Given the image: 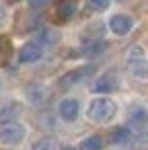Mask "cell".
<instances>
[{
	"instance_id": "6da1fadb",
	"label": "cell",
	"mask_w": 148,
	"mask_h": 150,
	"mask_svg": "<svg viewBox=\"0 0 148 150\" xmlns=\"http://www.w3.org/2000/svg\"><path fill=\"white\" fill-rule=\"evenodd\" d=\"M86 115H89V119L95 121V123H107V121H111V119L117 115V105H115V101L109 99V97H97V99L91 101Z\"/></svg>"
},
{
	"instance_id": "7a4b0ae2",
	"label": "cell",
	"mask_w": 148,
	"mask_h": 150,
	"mask_svg": "<svg viewBox=\"0 0 148 150\" xmlns=\"http://www.w3.org/2000/svg\"><path fill=\"white\" fill-rule=\"evenodd\" d=\"M125 66L127 70L132 72V76L136 78H146V72H148V66H146V52L142 45H132L127 56H125Z\"/></svg>"
},
{
	"instance_id": "3957f363",
	"label": "cell",
	"mask_w": 148,
	"mask_h": 150,
	"mask_svg": "<svg viewBox=\"0 0 148 150\" xmlns=\"http://www.w3.org/2000/svg\"><path fill=\"white\" fill-rule=\"evenodd\" d=\"M95 64H84V66H78V68H74V70H68L66 74H62L60 76V80H58V86L62 88V91H68V88H72V86H76L78 82H82V80H86L91 74H95Z\"/></svg>"
},
{
	"instance_id": "277c9868",
	"label": "cell",
	"mask_w": 148,
	"mask_h": 150,
	"mask_svg": "<svg viewBox=\"0 0 148 150\" xmlns=\"http://www.w3.org/2000/svg\"><path fill=\"white\" fill-rule=\"evenodd\" d=\"M25 125L19 123V121H13V123H0V142L6 144V146H15L19 142H23L25 138Z\"/></svg>"
},
{
	"instance_id": "5b68a950",
	"label": "cell",
	"mask_w": 148,
	"mask_h": 150,
	"mask_svg": "<svg viewBox=\"0 0 148 150\" xmlns=\"http://www.w3.org/2000/svg\"><path fill=\"white\" fill-rule=\"evenodd\" d=\"M78 11V0H56V8H54V21L58 25H64L72 21V17Z\"/></svg>"
},
{
	"instance_id": "8992f818",
	"label": "cell",
	"mask_w": 148,
	"mask_h": 150,
	"mask_svg": "<svg viewBox=\"0 0 148 150\" xmlns=\"http://www.w3.org/2000/svg\"><path fill=\"white\" fill-rule=\"evenodd\" d=\"M109 29L115 33V35H119V37H123V35H127L132 29H134V19L130 17V15H113L111 19H109Z\"/></svg>"
},
{
	"instance_id": "52a82bcc",
	"label": "cell",
	"mask_w": 148,
	"mask_h": 150,
	"mask_svg": "<svg viewBox=\"0 0 148 150\" xmlns=\"http://www.w3.org/2000/svg\"><path fill=\"white\" fill-rule=\"evenodd\" d=\"M41 56H43V47L37 41H27L19 52V62L21 64H33V62H39Z\"/></svg>"
},
{
	"instance_id": "ba28073f",
	"label": "cell",
	"mask_w": 148,
	"mask_h": 150,
	"mask_svg": "<svg viewBox=\"0 0 148 150\" xmlns=\"http://www.w3.org/2000/svg\"><path fill=\"white\" fill-rule=\"evenodd\" d=\"M58 113H60V117H62L64 121H76V119H78V113H80V103H78V99H72V97L62 99L60 105H58Z\"/></svg>"
},
{
	"instance_id": "9c48e42d",
	"label": "cell",
	"mask_w": 148,
	"mask_h": 150,
	"mask_svg": "<svg viewBox=\"0 0 148 150\" xmlns=\"http://www.w3.org/2000/svg\"><path fill=\"white\" fill-rule=\"evenodd\" d=\"M119 88V78H117V74L115 72H105L103 76H99L97 80H95V84H93V91L95 93H113V91H117Z\"/></svg>"
},
{
	"instance_id": "30bf717a",
	"label": "cell",
	"mask_w": 148,
	"mask_h": 150,
	"mask_svg": "<svg viewBox=\"0 0 148 150\" xmlns=\"http://www.w3.org/2000/svg\"><path fill=\"white\" fill-rule=\"evenodd\" d=\"M21 115H23V103H19V101H8L0 107V123L19 121Z\"/></svg>"
},
{
	"instance_id": "8fae6325",
	"label": "cell",
	"mask_w": 148,
	"mask_h": 150,
	"mask_svg": "<svg viewBox=\"0 0 148 150\" xmlns=\"http://www.w3.org/2000/svg\"><path fill=\"white\" fill-rule=\"evenodd\" d=\"M25 95H27V99H29L33 105H43V103L47 101V97H50V91H47V86H43V84H29V86L25 88Z\"/></svg>"
},
{
	"instance_id": "7c38bea8",
	"label": "cell",
	"mask_w": 148,
	"mask_h": 150,
	"mask_svg": "<svg viewBox=\"0 0 148 150\" xmlns=\"http://www.w3.org/2000/svg\"><path fill=\"white\" fill-rule=\"evenodd\" d=\"M109 140H111V144H115V146H125V144L134 142V129H130L127 125L113 127V129H111Z\"/></svg>"
},
{
	"instance_id": "4fadbf2b",
	"label": "cell",
	"mask_w": 148,
	"mask_h": 150,
	"mask_svg": "<svg viewBox=\"0 0 148 150\" xmlns=\"http://www.w3.org/2000/svg\"><path fill=\"white\" fill-rule=\"evenodd\" d=\"M13 56V41L6 35H0V68L6 66Z\"/></svg>"
},
{
	"instance_id": "5bb4252c",
	"label": "cell",
	"mask_w": 148,
	"mask_h": 150,
	"mask_svg": "<svg viewBox=\"0 0 148 150\" xmlns=\"http://www.w3.org/2000/svg\"><path fill=\"white\" fill-rule=\"evenodd\" d=\"M144 123H146V109L144 107H132V111H130V129L132 127H136L138 129V125H140V129H144Z\"/></svg>"
},
{
	"instance_id": "9a60e30c",
	"label": "cell",
	"mask_w": 148,
	"mask_h": 150,
	"mask_svg": "<svg viewBox=\"0 0 148 150\" xmlns=\"http://www.w3.org/2000/svg\"><path fill=\"white\" fill-rule=\"evenodd\" d=\"M103 146H105L103 138L95 134V136H89V138H84V140L80 142L78 150H103Z\"/></svg>"
},
{
	"instance_id": "2e32d148",
	"label": "cell",
	"mask_w": 148,
	"mask_h": 150,
	"mask_svg": "<svg viewBox=\"0 0 148 150\" xmlns=\"http://www.w3.org/2000/svg\"><path fill=\"white\" fill-rule=\"evenodd\" d=\"M58 39H60V35H58L56 31H52V29H41L39 35H37V43H39L41 47H43V45H54Z\"/></svg>"
},
{
	"instance_id": "e0dca14e",
	"label": "cell",
	"mask_w": 148,
	"mask_h": 150,
	"mask_svg": "<svg viewBox=\"0 0 148 150\" xmlns=\"http://www.w3.org/2000/svg\"><path fill=\"white\" fill-rule=\"evenodd\" d=\"M31 150H58V140L52 136H43L31 146Z\"/></svg>"
},
{
	"instance_id": "ac0fdd59",
	"label": "cell",
	"mask_w": 148,
	"mask_h": 150,
	"mask_svg": "<svg viewBox=\"0 0 148 150\" xmlns=\"http://www.w3.org/2000/svg\"><path fill=\"white\" fill-rule=\"evenodd\" d=\"M109 4H111V0H86V6H89L91 11H95V13H103V11H107Z\"/></svg>"
},
{
	"instance_id": "d6986e66",
	"label": "cell",
	"mask_w": 148,
	"mask_h": 150,
	"mask_svg": "<svg viewBox=\"0 0 148 150\" xmlns=\"http://www.w3.org/2000/svg\"><path fill=\"white\" fill-rule=\"evenodd\" d=\"M29 2V8H33V11H41V8H45L52 0H27Z\"/></svg>"
},
{
	"instance_id": "ffe728a7",
	"label": "cell",
	"mask_w": 148,
	"mask_h": 150,
	"mask_svg": "<svg viewBox=\"0 0 148 150\" xmlns=\"http://www.w3.org/2000/svg\"><path fill=\"white\" fill-rule=\"evenodd\" d=\"M4 19H6V11H4V6L0 4V25L4 23Z\"/></svg>"
},
{
	"instance_id": "44dd1931",
	"label": "cell",
	"mask_w": 148,
	"mask_h": 150,
	"mask_svg": "<svg viewBox=\"0 0 148 150\" xmlns=\"http://www.w3.org/2000/svg\"><path fill=\"white\" fill-rule=\"evenodd\" d=\"M58 150H76V148H72V146H64V148H58Z\"/></svg>"
},
{
	"instance_id": "7402d4cb",
	"label": "cell",
	"mask_w": 148,
	"mask_h": 150,
	"mask_svg": "<svg viewBox=\"0 0 148 150\" xmlns=\"http://www.w3.org/2000/svg\"><path fill=\"white\" fill-rule=\"evenodd\" d=\"M0 86H2V82H0Z\"/></svg>"
}]
</instances>
